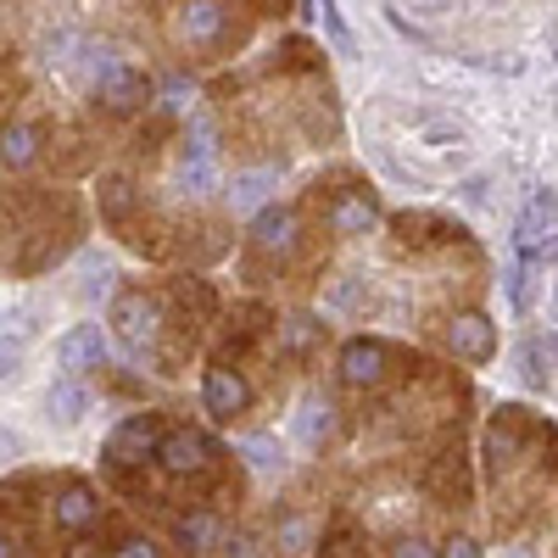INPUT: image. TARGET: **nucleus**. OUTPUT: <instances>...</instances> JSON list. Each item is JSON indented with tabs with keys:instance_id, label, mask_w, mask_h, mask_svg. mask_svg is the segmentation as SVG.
Returning <instances> with one entry per match:
<instances>
[{
	"instance_id": "f257e3e1",
	"label": "nucleus",
	"mask_w": 558,
	"mask_h": 558,
	"mask_svg": "<svg viewBox=\"0 0 558 558\" xmlns=\"http://www.w3.org/2000/svg\"><path fill=\"white\" fill-rule=\"evenodd\" d=\"M112 324H118V336H123L129 352H151V341H157V307L146 296H118Z\"/></svg>"
},
{
	"instance_id": "f03ea898",
	"label": "nucleus",
	"mask_w": 558,
	"mask_h": 558,
	"mask_svg": "<svg viewBox=\"0 0 558 558\" xmlns=\"http://www.w3.org/2000/svg\"><path fill=\"white\" fill-rule=\"evenodd\" d=\"M447 347H452L463 363H486V357L497 352V330H492V324H486L481 313H463V318H452Z\"/></svg>"
},
{
	"instance_id": "7ed1b4c3",
	"label": "nucleus",
	"mask_w": 558,
	"mask_h": 558,
	"mask_svg": "<svg viewBox=\"0 0 558 558\" xmlns=\"http://www.w3.org/2000/svg\"><path fill=\"white\" fill-rule=\"evenodd\" d=\"M151 447H157V425H151L146 413H140V418H129V425H118V430L107 436V458L118 463V470H123V463H140V458H146Z\"/></svg>"
},
{
	"instance_id": "20e7f679",
	"label": "nucleus",
	"mask_w": 558,
	"mask_h": 558,
	"mask_svg": "<svg viewBox=\"0 0 558 558\" xmlns=\"http://www.w3.org/2000/svg\"><path fill=\"white\" fill-rule=\"evenodd\" d=\"M202 402H207L213 418H235L246 408V380L229 375V368H213V375L202 380Z\"/></svg>"
},
{
	"instance_id": "39448f33",
	"label": "nucleus",
	"mask_w": 558,
	"mask_h": 558,
	"mask_svg": "<svg viewBox=\"0 0 558 558\" xmlns=\"http://www.w3.org/2000/svg\"><path fill=\"white\" fill-rule=\"evenodd\" d=\"M207 458H213V441L196 436V430H173V436L162 441V463H168L173 475H196V470H207Z\"/></svg>"
},
{
	"instance_id": "423d86ee",
	"label": "nucleus",
	"mask_w": 558,
	"mask_h": 558,
	"mask_svg": "<svg viewBox=\"0 0 558 558\" xmlns=\"http://www.w3.org/2000/svg\"><path fill=\"white\" fill-rule=\"evenodd\" d=\"M380 363H386V347L352 341V347L341 352V380H347V386H375V380H380Z\"/></svg>"
},
{
	"instance_id": "0eeeda50",
	"label": "nucleus",
	"mask_w": 558,
	"mask_h": 558,
	"mask_svg": "<svg viewBox=\"0 0 558 558\" xmlns=\"http://www.w3.org/2000/svg\"><path fill=\"white\" fill-rule=\"evenodd\" d=\"M57 357H62V368H89V363H101V357H107V336H101V324H84V330L62 336Z\"/></svg>"
},
{
	"instance_id": "6e6552de",
	"label": "nucleus",
	"mask_w": 558,
	"mask_h": 558,
	"mask_svg": "<svg viewBox=\"0 0 558 558\" xmlns=\"http://www.w3.org/2000/svg\"><path fill=\"white\" fill-rule=\"evenodd\" d=\"M252 241H257V252H291V241H296V213L268 207V213L257 218V229H252Z\"/></svg>"
},
{
	"instance_id": "1a4fd4ad",
	"label": "nucleus",
	"mask_w": 558,
	"mask_h": 558,
	"mask_svg": "<svg viewBox=\"0 0 558 558\" xmlns=\"http://www.w3.org/2000/svg\"><path fill=\"white\" fill-rule=\"evenodd\" d=\"M179 184H184V191H213V151H207L202 134H196L191 146H184V157H179Z\"/></svg>"
},
{
	"instance_id": "9d476101",
	"label": "nucleus",
	"mask_w": 558,
	"mask_h": 558,
	"mask_svg": "<svg viewBox=\"0 0 558 558\" xmlns=\"http://www.w3.org/2000/svg\"><path fill=\"white\" fill-rule=\"evenodd\" d=\"M146 96H151V84L140 78L134 68H118V73L101 84V101H107V107H118V112H123V107H140Z\"/></svg>"
},
{
	"instance_id": "9b49d317",
	"label": "nucleus",
	"mask_w": 558,
	"mask_h": 558,
	"mask_svg": "<svg viewBox=\"0 0 558 558\" xmlns=\"http://www.w3.org/2000/svg\"><path fill=\"white\" fill-rule=\"evenodd\" d=\"M368 223H375V202H368V196H347V202L330 207V229H336V235H363Z\"/></svg>"
},
{
	"instance_id": "f8f14e48",
	"label": "nucleus",
	"mask_w": 558,
	"mask_h": 558,
	"mask_svg": "<svg viewBox=\"0 0 558 558\" xmlns=\"http://www.w3.org/2000/svg\"><path fill=\"white\" fill-rule=\"evenodd\" d=\"M173 542L196 558V553H207V547L218 542V520H213V514H184V520L173 525Z\"/></svg>"
},
{
	"instance_id": "ddd939ff",
	"label": "nucleus",
	"mask_w": 558,
	"mask_h": 558,
	"mask_svg": "<svg viewBox=\"0 0 558 558\" xmlns=\"http://www.w3.org/2000/svg\"><path fill=\"white\" fill-rule=\"evenodd\" d=\"M96 520V497H89V486H68L62 497H57V525H68V531H78V525H89Z\"/></svg>"
},
{
	"instance_id": "4468645a",
	"label": "nucleus",
	"mask_w": 558,
	"mask_h": 558,
	"mask_svg": "<svg viewBox=\"0 0 558 558\" xmlns=\"http://www.w3.org/2000/svg\"><path fill=\"white\" fill-rule=\"evenodd\" d=\"M45 408H51V418H62V425H73V418H84L89 397H84V386H73V380H57L51 391H45Z\"/></svg>"
},
{
	"instance_id": "2eb2a0df",
	"label": "nucleus",
	"mask_w": 558,
	"mask_h": 558,
	"mask_svg": "<svg viewBox=\"0 0 558 558\" xmlns=\"http://www.w3.org/2000/svg\"><path fill=\"white\" fill-rule=\"evenodd\" d=\"M229 23V7H184V17H179V28H184V39H213L218 28Z\"/></svg>"
},
{
	"instance_id": "dca6fc26",
	"label": "nucleus",
	"mask_w": 558,
	"mask_h": 558,
	"mask_svg": "<svg viewBox=\"0 0 558 558\" xmlns=\"http://www.w3.org/2000/svg\"><path fill=\"white\" fill-rule=\"evenodd\" d=\"M268 191H274V173H241L235 191H229V202H235V213H252V207L268 202Z\"/></svg>"
},
{
	"instance_id": "f3484780",
	"label": "nucleus",
	"mask_w": 558,
	"mask_h": 558,
	"mask_svg": "<svg viewBox=\"0 0 558 558\" xmlns=\"http://www.w3.org/2000/svg\"><path fill=\"white\" fill-rule=\"evenodd\" d=\"M34 140H39V134H34V129H23V123H17V129H7V168H23V162L34 157Z\"/></svg>"
},
{
	"instance_id": "a211bd4d",
	"label": "nucleus",
	"mask_w": 558,
	"mask_h": 558,
	"mask_svg": "<svg viewBox=\"0 0 558 558\" xmlns=\"http://www.w3.org/2000/svg\"><path fill=\"white\" fill-rule=\"evenodd\" d=\"M296 436H302V441H324V436H330V413H324V408H302Z\"/></svg>"
},
{
	"instance_id": "6ab92c4d",
	"label": "nucleus",
	"mask_w": 558,
	"mask_h": 558,
	"mask_svg": "<svg viewBox=\"0 0 558 558\" xmlns=\"http://www.w3.org/2000/svg\"><path fill=\"white\" fill-rule=\"evenodd\" d=\"M307 542H313L307 520H286V525H279V547H286V553H307Z\"/></svg>"
},
{
	"instance_id": "aec40b11",
	"label": "nucleus",
	"mask_w": 558,
	"mask_h": 558,
	"mask_svg": "<svg viewBox=\"0 0 558 558\" xmlns=\"http://www.w3.org/2000/svg\"><path fill=\"white\" fill-rule=\"evenodd\" d=\"M553 218H558V202H553V196L542 191V196L531 202V213H525V223H520V235H531V229H536V223H553Z\"/></svg>"
},
{
	"instance_id": "412c9836",
	"label": "nucleus",
	"mask_w": 558,
	"mask_h": 558,
	"mask_svg": "<svg viewBox=\"0 0 558 558\" xmlns=\"http://www.w3.org/2000/svg\"><path fill=\"white\" fill-rule=\"evenodd\" d=\"M391 558H436V547H430L425 536H402V542L391 547Z\"/></svg>"
},
{
	"instance_id": "4be33fe9",
	"label": "nucleus",
	"mask_w": 558,
	"mask_h": 558,
	"mask_svg": "<svg viewBox=\"0 0 558 558\" xmlns=\"http://www.w3.org/2000/svg\"><path fill=\"white\" fill-rule=\"evenodd\" d=\"M246 458L257 463V470H274V463H279L274 458V441H246Z\"/></svg>"
},
{
	"instance_id": "5701e85b",
	"label": "nucleus",
	"mask_w": 558,
	"mask_h": 558,
	"mask_svg": "<svg viewBox=\"0 0 558 558\" xmlns=\"http://www.w3.org/2000/svg\"><path fill=\"white\" fill-rule=\"evenodd\" d=\"M229 558H268V547L252 542V536H235V542H229Z\"/></svg>"
},
{
	"instance_id": "b1692460",
	"label": "nucleus",
	"mask_w": 558,
	"mask_h": 558,
	"mask_svg": "<svg viewBox=\"0 0 558 558\" xmlns=\"http://www.w3.org/2000/svg\"><path fill=\"white\" fill-rule=\"evenodd\" d=\"M118 558H157V547H151L146 536H129V542L118 547Z\"/></svg>"
},
{
	"instance_id": "393cba45",
	"label": "nucleus",
	"mask_w": 558,
	"mask_h": 558,
	"mask_svg": "<svg viewBox=\"0 0 558 558\" xmlns=\"http://www.w3.org/2000/svg\"><path fill=\"white\" fill-rule=\"evenodd\" d=\"M441 558H481V547L458 536V542H447V553H441Z\"/></svg>"
},
{
	"instance_id": "a878e982",
	"label": "nucleus",
	"mask_w": 558,
	"mask_h": 558,
	"mask_svg": "<svg viewBox=\"0 0 558 558\" xmlns=\"http://www.w3.org/2000/svg\"><path fill=\"white\" fill-rule=\"evenodd\" d=\"M68 558H96V547H89V542H73V547H68Z\"/></svg>"
},
{
	"instance_id": "bb28decb",
	"label": "nucleus",
	"mask_w": 558,
	"mask_h": 558,
	"mask_svg": "<svg viewBox=\"0 0 558 558\" xmlns=\"http://www.w3.org/2000/svg\"><path fill=\"white\" fill-rule=\"evenodd\" d=\"M553 51H558V23H553Z\"/></svg>"
},
{
	"instance_id": "cd10ccee",
	"label": "nucleus",
	"mask_w": 558,
	"mask_h": 558,
	"mask_svg": "<svg viewBox=\"0 0 558 558\" xmlns=\"http://www.w3.org/2000/svg\"><path fill=\"white\" fill-rule=\"evenodd\" d=\"M502 558H525V553H502Z\"/></svg>"
}]
</instances>
